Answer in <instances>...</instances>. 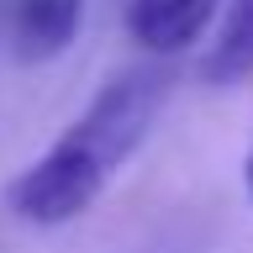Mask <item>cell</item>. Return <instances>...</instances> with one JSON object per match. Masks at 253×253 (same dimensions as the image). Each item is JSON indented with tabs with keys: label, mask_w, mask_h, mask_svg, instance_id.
I'll return each instance as SVG.
<instances>
[{
	"label": "cell",
	"mask_w": 253,
	"mask_h": 253,
	"mask_svg": "<svg viewBox=\"0 0 253 253\" xmlns=\"http://www.w3.org/2000/svg\"><path fill=\"white\" fill-rule=\"evenodd\" d=\"M164 95H169V79L158 69L116 74L58 132V142L11 179V190H5L11 211L21 221H32V227H63V221L84 216L100 201V190L111 185V174L153 132Z\"/></svg>",
	"instance_id": "6da1fadb"
},
{
	"label": "cell",
	"mask_w": 253,
	"mask_h": 253,
	"mask_svg": "<svg viewBox=\"0 0 253 253\" xmlns=\"http://www.w3.org/2000/svg\"><path fill=\"white\" fill-rule=\"evenodd\" d=\"M84 27V0H16L5 37L21 63H47L79 37Z\"/></svg>",
	"instance_id": "7a4b0ae2"
},
{
	"label": "cell",
	"mask_w": 253,
	"mask_h": 253,
	"mask_svg": "<svg viewBox=\"0 0 253 253\" xmlns=\"http://www.w3.org/2000/svg\"><path fill=\"white\" fill-rule=\"evenodd\" d=\"M216 5L221 0H132L126 5V32L153 53H185L190 42H201Z\"/></svg>",
	"instance_id": "3957f363"
},
{
	"label": "cell",
	"mask_w": 253,
	"mask_h": 253,
	"mask_svg": "<svg viewBox=\"0 0 253 253\" xmlns=\"http://www.w3.org/2000/svg\"><path fill=\"white\" fill-rule=\"evenodd\" d=\"M253 74V0H227L211 47L201 53V79L206 84H237Z\"/></svg>",
	"instance_id": "277c9868"
},
{
	"label": "cell",
	"mask_w": 253,
	"mask_h": 253,
	"mask_svg": "<svg viewBox=\"0 0 253 253\" xmlns=\"http://www.w3.org/2000/svg\"><path fill=\"white\" fill-rule=\"evenodd\" d=\"M243 174H248V195H253V153H248V169H243Z\"/></svg>",
	"instance_id": "5b68a950"
}]
</instances>
